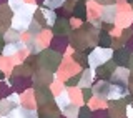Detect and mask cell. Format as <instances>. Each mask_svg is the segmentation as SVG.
I'll return each instance as SVG.
<instances>
[{"label": "cell", "mask_w": 133, "mask_h": 118, "mask_svg": "<svg viewBox=\"0 0 133 118\" xmlns=\"http://www.w3.org/2000/svg\"><path fill=\"white\" fill-rule=\"evenodd\" d=\"M113 57V52H111L110 48H102V47H98L97 50H93L91 52V55L88 58V63H90V67H100V65H103V63H107V62H110V58Z\"/></svg>", "instance_id": "cell-1"}, {"label": "cell", "mask_w": 133, "mask_h": 118, "mask_svg": "<svg viewBox=\"0 0 133 118\" xmlns=\"http://www.w3.org/2000/svg\"><path fill=\"white\" fill-rule=\"evenodd\" d=\"M113 63L115 65H118V67H128L130 65V58L131 55L128 53V50L127 48H118V50H115L113 52Z\"/></svg>", "instance_id": "cell-2"}, {"label": "cell", "mask_w": 133, "mask_h": 118, "mask_svg": "<svg viewBox=\"0 0 133 118\" xmlns=\"http://www.w3.org/2000/svg\"><path fill=\"white\" fill-rule=\"evenodd\" d=\"M111 78H113V82L118 83V85H127V80L130 78V71L127 70V67H120V68H116L113 71Z\"/></svg>", "instance_id": "cell-3"}, {"label": "cell", "mask_w": 133, "mask_h": 118, "mask_svg": "<svg viewBox=\"0 0 133 118\" xmlns=\"http://www.w3.org/2000/svg\"><path fill=\"white\" fill-rule=\"evenodd\" d=\"M115 70H116L115 65H110V62H107V63H103V65L97 67V75L100 78H110Z\"/></svg>", "instance_id": "cell-4"}, {"label": "cell", "mask_w": 133, "mask_h": 118, "mask_svg": "<svg viewBox=\"0 0 133 118\" xmlns=\"http://www.w3.org/2000/svg\"><path fill=\"white\" fill-rule=\"evenodd\" d=\"M110 87H111V85H108V83H105V82H100L98 85H95L93 93L97 95V96H103V98H108V93H110Z\"/></svg>", "instance_id": "cell-5"}, {"label": "cell", "mask_w": 133, "mask_h": 118, "mask_svg": "<svg viewBox=\"0 0 133 118\" xmlns=\"http://www.w3.org/2000/svg\"><path fill=\"white\" fill-rule=\"evenodd\" d=\"M103 20L105 22H113L115 20V17H116V8L115 5H107L105 8H103Z\"/></svg>", "instance_id": "cell-6"}, {"label": "cell", "mask_w": 133, "mask_h": 118, "mask_svg": "<svg viewBox=\"0 0 133 118\" xmlns=\"http://www.w3.org/2000/svg\"><path fill=\"white\" fill-rule=\"evenodd\" d=\"M73 15L80 20H85L87 18V8H85V2H78L73 8Z\"/></svg>", "instance_id": "cell-7"}, {"label": "cell", "mask_w": 133, "mask_h": 118, "mask_svg": "<svg viewBox=\"0 0 133 118\" xmlns=\"http://www.w3.org/2000/svg\"><path fill=\"white\" fill-rule=\"evenodd\" d=\"M98 47H102V48H110L111 47V37H110V33H107V32H102V33H100Z\"/></svg>", "instance_id": "cell-8"}, {"label": "cell", "mask_w": 133, "mask_h": 118, "mask_svg": "<svg viewBox=\"0 0 133 118\" xmlns=\"http://www.w3.org/2000/svg\"><path fill=\"white\" fill-rule=\"evenodd\" d=\"M91 70H85V73L80 77V85L82 88H88L90 87V82H91Z\"/></svg>", "instance_id": "cell-9"}, {"label": "cell", "mask_w": 133, "mask_h": 118, "mask_svg": "<svg viewBox=\"0 0 133 118\" xmlns=\"http://www.w3.org/2000/svg\"><path fill=\"white\" fill-rule=\"evenodd\" d=\"M65 112V116L66 118H77L78 116V108L77 107H72V105H68L66 108H63Z\"/></svg>", "instance_id": "cell-10"}, {"label": "cell", "mask_w": 133, "mask_h": 118, "mask_svg": "<svg viewBox=\"0 0 133 118\" xmlns=\"http://www.w3.org/2000/svg\"><path fill=\"white\" fill-rule=\"evenodd\" d=\"M57 105L58 107L62 108V110H63V108H66L70 105V100H68V95L66 93H62L60 96H58V100H57Z\"/></svg>", "instance_id": "cell-11"}, {"label": "cell", "mask_w": 133, "mask_h": 118, "mask_svg": "<svg viewBox=\"0 0 133 118\" xmlns=\"http://www.w3.org/2000/svg\"><path fill=\"white\" fill-rule=\"evenodd\" d=\"M93 116V113H91V110L88 107H82L78 108V116L77 118H91Z\"/></svg>", "instance_id": "cell-12"}, {"label": "cell", "mask_w": 133, "mask_h": 118, "mask_svg": "<svg viewBox=\"0 0 133 118\" xmlns=\"http://www.w3.org/2000/svg\"><path fill=\"white\" fill-rule=\"evenodd\" d=\"M83 96H85V102H88V98L91 96V90H90V88H85V90H83Z\"/></svg>", "instance_id": "cell-13"}, {"label": "cell", "mask_w": 133, "mask_h": 118, "mask_svg": "<svg viewBox=\"0 0 133 118\" xmlns=\"http://www.w3.org/2000/svg\"><path fill=\"white\" fill-rule=\"evenodd\" d=\"M62 2H63V0H48V5H50V7H52V8H53V7H57V5H60V3H62Z\"/></svg>", "instance_id": "cell-14"}, {"label": "cell", "mask_w": 133, "mask_h": 118, "mask_svg": "<svg viewBox=\"0 0 133 118\" xmlns=\"http://www.w3.org/2000/svg\"><path fill=\"white\" fill-rule=\"evenodd\" d=\"M130 65H131V67H133V57H131V58H130Z\"/></svg>", "instance_id": "cell-15"}, {"label": "cell", "mask_w": 133, "mask_h": 118, "mask_svg": "<svg viewBox=\"0 0 133 118\" xmlns=\"http://www.w3.org/2000/svg\"><path fill=\"white\" fill-rule=\"evenodd\" d=\"M2 77H3V73H2V71H0V78H2Z\"/></svg>", "instance_id": "cell-16"}, {"label": "cell", "mask_w": 133, "mask_h": 118, "mask_svg": "<svg viewBox=\"0 0 133 118\" xmlns=\"http://www.w3.org/2000/svg\"><path fill=\"white\" fill-rule=\"evenodd\" d=\"M128 2H130V3H133V0H128Z\"/></svg>", "instance_id": "cell-17"}]
</instances>
